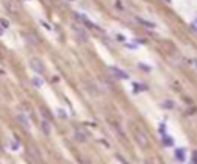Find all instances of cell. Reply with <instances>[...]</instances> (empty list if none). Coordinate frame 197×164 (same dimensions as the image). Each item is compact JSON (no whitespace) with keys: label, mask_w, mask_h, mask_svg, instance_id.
<instances>
[{"label":"cell","mask_w":197,"mask_h":164,"mask_svg":"<svg viewBox=\"0 0 197 164\" xmlns=\"http://www.w3.org/2000/svg\"><path fill=\"white\" fill-rule=\"evenodd\" d=\"M57 113H59L60 118H66V112H65L63 109H57Z\"/></svg>","instance_id":"obj_19"},{"label":"cell","mask_w":197,"mask_h":164,"mask_svg":"<svg viewBox=\"0 0 197 164\" xmlns=\"http://www.w3.org/2000/svg\"><path fill=\"white\" fill-rule=\"evenodd\" d=\"M162 106H163V107H166V109H173V107H174V103H173V101H169V100H166Z\"/></svg>","instance_id":"obj_17"},{"label":"cell","mask_w":197,"mask_h":164,"mask_svg":"<svg viewBox=\"0 0 197 164\" xmlns=\"http://www.w3.org/2000/svg\"><path fill=\"white\" fill-rule=\"evenodd\" d=\"M5 8H8V9L11 11V12H14V11H15V8H14L13 2H9V0H8V2H5Z\"/></svg>","instance_id":"obj_16"},{"label":"cell","mask_w":197,"mask_h":164,"mask_svg":"<svg viewBox=\"0 0 197 164\" xmlns=\"http://www.w3.org/2000/svg\"><path fill=\"white\" fill-rule=\"evenodd\" d=\"M194 63H196V66H197V58H196V60H194Z\"/></svg>","instance_id":"obj_23"},{"label":"cell","mask_w":197,"mask_h":164,"mask_svg":"<svg viewBox=\"0 0 197 164\" xmlns=\"http://www.w3.org/2000/svg\"><path fill=\"white\" fill-rule=\"evenodd\" d=\"M134 138H136V141H137L142 147L148 146V136H146L145 132H142V130H136V132H134Z\"/></svg>","instance_id":"obj_3"},{"label":"cell","mask_w":197,"mask_h":164,"mask_svg":"<svg viewBox=\"0 0 197 164\" xmlns=\"http://www.w3.org/2000/svg\"><path fill=\"white\" fill-rule=\"evenodd\" d=\"M25 37L28 39V42H29V43H32V45H37V43H39V39H37V37H36L34 34H26Z\"/></svg>","instance_id":"obj_11"},{"label":"cell","mask_w":197,"mask_h":164,"mask_svg":"<svg viewBox=\"0 0 197 164\" xmlns=\"http://www.w3.org/2000/svg\"><path fill=\"white\" fill-rule=\"evenodd\" d=\"M162 141H163V144H165V146H173V143H174V141L169 138V136H166V135L162 138Z\"/></svg>","instance_id":"obj_13"},{"label":"cell","mask_w":197,"mask_h":164,"mask_svg":"<svg viewBox=\"0 0 197 164\" xmlns=\"http://www.w3.org/2000/svg\"><path fill=\"white\" fill-rule=\"evenodd\" d=\"M176 158H177L179 161L185 163V150H183V149H177V150H176Z\"/></svg>","instance_id":"obj_9"},{"label":"cell","mask_w":197,"mask_h":164,"mask_svg":"<svg viewBox=\"0 0 197 164\" xmlns=\"http://www.w3.org/2000/svg\"><path fill=\"white\" fill-rule=\"evenodd\" d=\"M71 29H73L74 37H75V40H77L79 43H86V42L89 40V37H88V34H86V31L82 28L79 23H73Z\"/></svg>","instance_id":"obj_1"},{"label":"cell","mask_w":197,"mask_h":164,"mask_svg":"<svg viewBox=\"0 0 197 164\" xmlns=\"http://www.w3.org/2000/svg\"><path fill=\"white\" fill-rule=\"evenodd\" d=\"M193 161H194V164H197V152H194V155H193Z\"/></svg>","instance_id":"obj_21"},{"label":"cell","mask_w":197,"mask_h":164,"mask_svg":"<svg viewBox=\"0 0 197 164\" xmlns=\"http://www.w3.org/2000/svg\"><path fill=\"white\" fill-rule=\"evenodd\" d=\"M145 164H148V163H145Z\"/></svg>","instance_id":"obj_24"},{"label":"cell","mask_w":197,"mask_h":164,"mask_svg":"<svg viewBox=\"0 0 197 164\" xmlns=\"http://www.w3.org/2000/svg\"><path fill=\"white\" fill-rule=\"evenodd\" d=\"M3 32H5V29L2 28V26H0V37H2V35H3Z\"/></svg>","instance_id":"obj_22"},{"label":"cell","mask_w":197,"mask_h":164,"mask_svg":"<svg viewBox=\"0 0 197 164\" xmlns=\"http://www.w3.org/2000/svg\"><path fill=\"white\" fill-rule=\"evenodd\" d=\"M139 68H140V69H143L145 72H149V71H151V68H149V66H145V63H139Z\"/></svg>","instance_id":"obj_18"},{"label":"cell","mask_w":197,"mask_h":164,"mask_svg":"<svg viewBox=\"0 0 197 164\" xmlns=\"http://www.w3.org/2000/svg\"><path fill=\"white\" fill-rule=\"evenodd\" d=\"M29 68L34 71V72L37 74H43L45 72V66H43V62L40 58H37V57H32L29 60Z\"/></svg>","instance_id":"obj_2"},{"label":"cell","mask_w":197,"mask_h":164,"mask_svg":"<svg viewBox=\"0 0 197 164\" xmlns=\"http://www.w3.org/2000/svg\"><path fill=\"white\" fill-rule=\"evenodd\" d=\"M142 25H145V26H149V28H156V23L154 21H149V20H143V19H137Z\"/></svg>","instance_id":"obj_12"},{"label":"cell","mask_w":197,"mask_h":164,"mask_svg":"<svg viewBox=\"0 0 197 164\" xmlns=\"http://www.w3.org/2000/svg\"><path fill=\"white\" fill-rule=\"evenodd\" d=\"M0 26H2L3 29H8L9 28V21L6 19H0Z\"/></svg>","instance_id":"obj_14"},{"label":"cell","mask_w":197,"mask_h":164,"mask_svg":"<svg viewBox=\"0 0 197 164\" xmlns=\"http://www.w3.org/2000/svg\"><path fill=\"white\" fill-rule=\"evenodd\" d=\"M17 120H19V123L22 124V127H23L25 130H29L31 124H29V120L26 118V115H23V113H19V115H17Z\"/></svg>","instance_id":"obj_7"},{"label":"cell","mask_w":197,"mask_h":164,"mask_svg":"<svg viewBox=\"0 0 197 164\" xmlns=\"http://www.w3.org/2000/svg\"><path fill=\"white\" fill-rule=\"evenodd\" d=\"M111 72H112L114 75H116L117 78H123V80H128V78H129L128 72H125V71L119 69V68H116V66H111Z\"/></svg>","instance_id":"obj_6"},{"label":"cell","mask_w":197,"mask_h":164,"mask_svg":"<svg viewBox=\"0 0 197 164\" xmlns=\"http://www.w3.org/2000/svg\"><path fill=\"white\" fill-rule=\"evenodd\" d=\"M40 111H42V113H43V115H45V118H51V115H49V112L46 111V109H45V107H42V109H40Z\"/></svg>","instance_id":"obj_20"},{"label":"cell","mask_w":197,"mask_h":164,"mask_svg":"<svg viewBox=\"0 0 197 164\" xmlns=\"http://www.w3.org/2000/svg\"><path fill=\"white\" fill-rule=\"evenodd\" d=\"M74 138L79 141V143H85L86 140H88V134L85 132V130L82 129H75L74 130Z\"/></svg>","instance_id":"obj_5"},{"label":"cell","mask_w":197,"mask_h":164,"mask_svg":"<svg viewBox=\"0 0 197 164\" xmlns=\"http://www.w3.org/2000/svg\"><path fill=\"white\" fill-rule=\"evenodd\" d=\"M40 25L43 26V28H45L46 31H52V26L48 23V21H45V20H40Z\"/></svg>","instance_id":"obj_15"},{"label":"cell","mask_w":197,"mask_h":164,"mask_svg":"<svg viewBox=\"0 0 197 164\" xmlns=\"http://www.w3.org/2000/svg\"><path fill=\"white\" fill-rule=\"evenodd\" d=\"M31 83H32V86H36V87H42V86H43V81H42V78H39V77H32Z\"/></svg>","instance_id":"obj_10"},{"label":"cell","mask_w":197,"mask_h":164,"mask_svg":"<svg viewBox=\"0 0 197 164\" xmlns=\"http://www.w3.org/2000/svg\"><path fill=\"white\" fill-rule=\"evenodd\" d=\"M28 155L32 158V161H34V163H40V160H42L40 152H39V149H37L36 146H29L28 147Z\"/></svg>","instance_id":"obj_4"},{"label":"cell","mask_w":197,"mask_h":164,"mask_svg":"<svg viewBox=\"0 0 197 164\" xmlns=\"http://www.w3.org/2000/svg\"><path fill=\"white\" fill-rule=\"evenodd\" d=\"M40 127H42V132L45 134L46 136H49V135H51V126H49V121H48V120H42Z\"/></svg>","instance_id":"obj_8"}]
</instances>
